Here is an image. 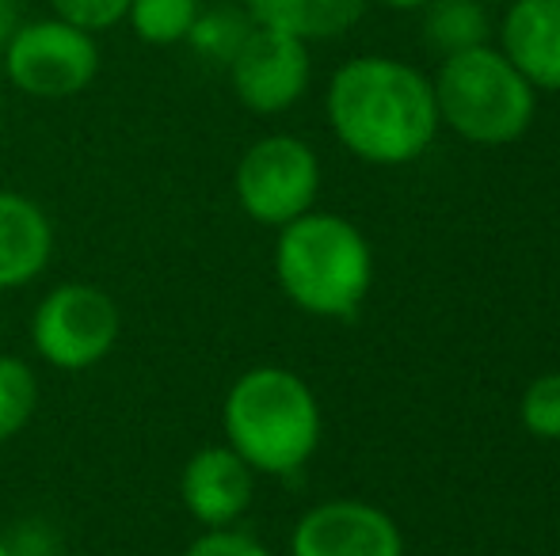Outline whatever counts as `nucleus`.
<instances>
[{
	"label": "nucleus",
	"instance_id": "14",
	"mask_svg": "<svg viewBox=\"0 0 560 556\" xmlns=\"http://www.w3.org/2000/svg\"><path fill=\"white\" fill-rule=\"evenodd\" d=\"M423 12V38L439 58L492 43V15L480 0H431Z\"/></svg>",
	"mask_w": 560,
	"mask_h": 556
},
{
	"label": "nucleus",
	"instance_id": "5",
	"mask_svg": "<svg viewBox=\"0 0 560 556\" xmlns=\"http://www.w3.org/2000/svg\"><path fill=\"white\" fill-rule=\"evenodd\" d=\"M27 335L46 366L81 374L115 351L122 335V312L96 282H61L35 305Z\"/></svg>",
	"mask_w": 560,
	"mask_h": 556
},
{
	"label": "nucleus",
	"instance_id": "6",
	"mask_svg": "<svg viewBox=\"0 0 560 556\" xmlns=\"http://www.w3.org/2000/svg\"><path fill=\"white\" fill-rule=\"evenodd\" d=\"M4 54V76L15 92L31 99H73L100 76V43L96 35L43 15V20H20V27L0 46Z\"/></svg>",
	"mask_w": 560,
	"mask_h": 556
},
{
	"label": "nucleus",
	"instance_id": "10",
	"mask_svg": "<svg viewBox=\"0 0 560 556\" xmlns=\"http://www.w3.org/2000/svg\"><path fill=\"white\" fill-rule=\"evenodd\" d=\"M256 473L233 446H202L179 469V504L202 530H225L248 514Z\"/></svg>",
	"mask_w": 560,
	"mask_h": 556
},
{
	"label": "nucleus",
	"instance_id": "16",
	"mask_svg": "<svg viewBox=\"0 0 560 556\" xmlns=\"http://www.w3.org/2000/svg\"><path fill=\"white\" fill-rule=\"evenodd\" d=\"M199 12H202V0H130L126 23H130L138 43L179 46L187 43Z\"/></svg>",
	"mask_w": 560,
	"mask_h": 556
},
{
	"label": "nucleus",
	"instance_id": "20",
	"mask_svg": "<svg viewBox=\"0 0 560 556\" xmlns=\"http://www.w3.org/2000/svg\"><path fill=\"white\" fill-rule=\"evenodd\" d=\"M179 556H275V553L259 537L244 534L236 527H225V530H202Z\"/></svg>",
	"mask_w": 560,
	"mask_h": 556
},
{
	"label": "nucleus",
	"instance_id": "13",
	"mask_svg": "<svg viewBox=\"0 0 560 556\" xmlns=\"http://www.w3.org/2000/svg\"><path fill=\"white\" fill-rule=\"evenodd\" d=\"M370 0H244V12L259 27L282 31L302 43H328L362 20Z\"/></svg>",
	"mask_w": 560,
	"mask_h": 556
},
{
	"label": "nucleus",
	"instance_id": "9",
	"mask_svg": "<svg viewBox=\"0 0 560 556\" xmlns=\"http://www.w3.org/2000/svg\"><path fill=\"white\" fill-rule=\"evenodd\" d=\"M290 556H405V534L366 499H325L298 519Z\"/></svg>",
	"mask_w": 560,
	"mask_h": 556
},
{
	"label": "nucleus",
	"instance_id": "8",
	"mask_svg": "<svg viewBox=\"0 0 560 556\" xmlns=\"http://www.w3.org/2000/svg\"><path fill=\"white\" fill-rule=\"evenodd\" d=\"M225 73L241 107H248L252 115H282L310 92V43L256 23Z\"/></svg>",
	"mask_w": 560,
	"mask_h": 556
},
{
	"label": "nucleus",
	"instance_id": "4",
	"mask_svg": "<svg viewBox=\"0 0 560 556\" xmlns=\"http://www.w3.org/2000/svg\"><path fill=\"white\" fill-rule=\"evenodd\" d=\"M431 88L439 122L469 145H511L534 127L538 115V88L492 43L443 58Z\"/></svg>",
	"mask_w": 560,
	"mask_h": 556
},
{
	"label": "nucleus",
	"instance_id": "11",
	"mask_svg": "<svg viewBox=\"0 0 560 556\" xmlns=\"http://www.w3.org/2000/svg\"><path fill=\"white\" fill-rule=\"evenodd\" d=\"M500 50L538 92H560V0H508Z\"/></svg>",
	"mask_w": 560,
	"mask_h": 556
},
{
	"label": "nucleus",
	"instance_id": "2",
	"mask_svg": "<svg viewBox=\"0 0 560 556\" xmlns=\"http://www.w3.org/2000/svg\"><path fill=\"white\" fill-rule=\"evenodd\" d=\"M222 430L225 446H233L256 476H294L317 453L325 416L302 374L252 366L229 386Z\"/></svg>",
	"mask_w": 560,
	"mask_h": 556
},
{
	"label": "nucleus",
	"instance_id": "25",
	"mask_svg": "<svg viewBox=\"0 0 560 556\" xmlns=\"http://www.w3.org/2000/svg\"><path fill=\"white\" fill-rule=\"evenodd\" d=\"M480 4H488V8H492V4H508V0H480Z\"/></svg>",
	"mask_w": 560,
	"mask_h": 556
},
{
	"label": "nucleus",
	"instance_id": "17",
	"mask_svg": "<svg viewBox=\"0 0 560 556\" xmlns=\"http://www.w3.org/2000/svg\"><path fill=\"white\" fill-rule=\"evenodd\" d=\"M38 409L35 366L20 355H0V442H12L27 430Z\"/></svg>",
	"mask_w": 560,
	"mask_h": 556
},
{
	"label": "nucleus",
	"instance_id": "1",
	"mask_svg": "<svg viewBox=\"0 0 560 556\" xmlns=\"http://www.w3.org/2000/svg\"><path fill=\"white\" fill-rule=\"evenodd\" d=\"M325 115L347 153L382 168L412 164L443 127L431 76L385 54H359L336 69Z\"/></svg>",
	"mask_w": 560,
	"mask_h": 556
},
{
	"label": "nucleus",
	"instance_id": "15",
	"mask_svg": "<svg viewBox=\"0 0 560 556\" xmlns=\"http://www.w3.org/2000/svg\"><path fill=\"white\" fill-rule=\"evenodd\" d=\"M252 15L233 4H214L207 8L202 4V12L195 15V27L191 35H187V46H191L195 54H199L202 61H210V66H229V61L236 58V50L244 46V38L252 35Z\"/></svg>",
	"mask_w": 560,
	"mask_h": 556
},
{
	"label": "nucleus",
	"instance_id": "19",
	"mask_svg": "<svg viewBox=\"0 0 560 556\" xmlns=\"http://www.w3.org/2000/svg\"><path fill=\"white\" fill-rule=\"evenodd\" d=\"M126 8L130 0H50V15L89 31V35H104V31L126 23Z\"/></svg>",
	"mask_w": 560,
	"mask_h": 556
},
{
	"label": "nucleus",
	"instance_id": "21",
	"mask_svg": "<svg viewBox=\"0 0 560 556\" xmlns=\"http://www.w3.org/2000/svg\"><path fill=\"white\" fill-rule=\"evenodd\" d=\"M12 556H58L61 537L46 519H23L20 527H12V534H4Z\"/></svg>",
	"mask_w": 560,
	"mask_h": 556
},
{
	"label": "nucleus",
	"instance_id": "3",
	"mask_svg": "<svg viewBox=\"0 0 560 556\" xmlns=\"http://www.w3.org/2000/svg\"><path fill=\"white\" fill-rule=\"evenodd\" d=\"M275 279L282 294L310 317L347 320L362 309L374 282V252L354 222L310 210L279 229Z\"/></svg>",
	"mask_w": 560,
	"mask_h": 556
},
{
	"label": "nucleus",
	"instance_id": "23",
	"mask_svg": "<svg viewBox=\"0 0 560 556\" xmlns=\"http://www.w3.org/2000/svg\"><path fill=\"white\" fill-rule=\"evenodd\" d=\"M374 4L393 8V12H420V8H428L431 0H374Z\"/></svg>",
	"mask_w": 560,
	"mask_h": 556
},
{
	"label": "nucleus",
	"instance_id": "22",
	"mask_svg": "<svg viewBox=\"0 0 560 556\" xmlns=\"http://www.w3.org/2000/svg\"><path fill=\"white\" fill-rule=\"evenodd\" d=\"M20 27V0H0V46Z\"/></svg>",
	"mask_w": 560,
	"mask_h": 556
},
{
	"label": "nucleus",
	"instance_id": "7",
	"mask_svg": "<svg viewBox=\"0 0 560 556\" xmlns=\"http://www.w3.org/2000/svg\"><path fill=\"white\" fill-rule=\"evenodd\" d=\"M236 206L267 229H282L310 214L320 194V156L294 134H267L252 141L233 171Z\"/></svg>",
	"mask_w": 560,
	"mask_h": 556
},
{
	"label": "nucleus",
	"instance_id": "12",
	"mask_svg": "<svg viewBox=\"0 0 560 556\" xmlns=\"http://www.w3.org/2000/svg\"><path fill=\"white\" fill-rule=\"evenodd\" d=\"M54 256V225L35 199L0 187V289L31 286Z\"/></svg>",
	"mask_w": 560,
	"mask_h": 556
},
{
	"label": "nucleus",
	"instance_id": "18",
	"mask_svg": "<svg viewBox=\"0 0 560 556\" xmlns=\"http://www.w3.org/2000/svg\"><path fill=\"white\" fill-rule=\"evenodd\" d=\"M518 416H523V427L534 438L560 442V374H541L526 386Z\"/></svg>",
	"mask_w": 560,
	"mask_h": 556
},
{
	"label": "nucleus",
	"instance_id": "24",
	"mask_svg": "<svg viewBox=\"0 0 560 556\" xmlns=\"http://www.w3.org/2000/svg\"><path fill=\"white\" fill-rule=\"evenodd\" d=\"M0 556H12V549H8V542H4V534H0Z\"/></svg>",
	"mask_w": 560,
	"mask_h": 556
}]
</instances>
